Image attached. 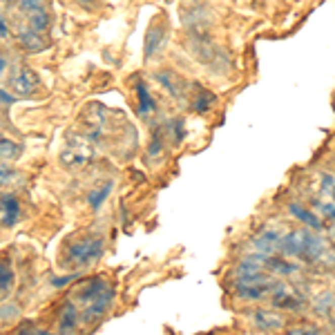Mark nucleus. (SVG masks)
<instances>
[{"label": "nucleus", "instance_id": "1", "mask_svg": "<svg viewBox=\"0 0 335 335\" xmlns=\"http://www.w3.org/2000/svg\"><path fill=\"white\" fill-rule=\"evenodd\" d=\"M103 255V239L101 237H85L67 248V264L72 266H88Z\"/></svg>", "mask_w": 335, "mask_h": 335}, {"label": "nucleus", "instance_id": "2", "mask_svg": "<svg viewBox=\"0 0 335 335\" xmlns=\"http://www.w3.org/2000/svg\"><path fill=\"white\" fill-rule=\"evenodd\" d=\"M311 235H313V232H309V230H293V232H288L284 239H279L282 253L286 257H304L306 246H309V241H311Z\"/></svg>", "mask_w": 335, "mask_h": 335}, {"label": "nucleus", "instance_id": "3", "mask_svg": "<svg viewBox=\"0 0 335 335\" xmlns=\"http://www.w3.org/2000/svg\"><path fill=\"white\" fill-rule=\"evenodd\" d=\"M271 293H273V306H277V309H297L302 304V297L288 284H273Z\"/></svg>", "mask_w": 335, "mask_h": 335}, {"label": "nucleus", "instance_id": "4", "mask_svg": "<svg viewBox=\"0 0 335 335\" xmlns=\"http://www.w3.org/2000/svg\"><path fill=\"white\" fill-rule=\"evenodd\" d=\"M165 38H167V27L161 23H154L148 29V34H145V56H154L163 47Z\"/></svg>", "mask_w": 335, "mask_h": 335}, {"label": "nucleus", "instance_id": "5", "mask_svg": "<svg viewBox=\"0 0 335 335\" xmlns=\"http://www.w3.org/2000/svg\"><path fill=\"white\" fill-rule=\"evenodd\" d=\"M12 88H14L16 96H31V94H36V90H38V78H36L34 72L23 69V72L12 80Z\"/></svg>", "mask_w": 335, "mask_h": 335}, {"label": "nucleus", "instance_id": "6", "mask_svg": "<svg viewBox=\"0 0 335 335\" xmlns=\"http://www.w3.org/2000/svg\"><path fill=\"white\" fill-rule=\"evenodd\" d=\"M253 322L262 331H277V328L284 326V317L277 311H268V309H257L255 315H253Z\"/></svg>", "mask_w": 335, "mask_h": 335}, {"label": "nucleus", "instance_id": "7", "mask_svg": "<svg viewBox=\"0 0 335 335\" xmlns=\"http://www.w3.org/2000/svg\"><path fill=\"white\" fill-rule=\"evenodd\" d=\"M18 45L29 54H38L43 50H47L50 43H47V38L43 34H36V31H31V29H25V31L18 34Z\"/></svg>", "mask_w": 335, "mask_h": 335}, {"label": "nucleus", "instance_id": "8", "mask_svg": "<svg viewBox=\"0 0 335 335\" xmlns=\"http://www.w3.org/2000/svg\"><path fill=\"white\" fill-rule=\"evenodd\" d=\"M156 78H159V83L163 85V88L170 92L175 99H181L183 96V90H186V83H183L181 76H177L175 72H170V69H165V72H159L156 74Z\"/></svg>", "mask_w": 335, "mask_h": 335}, {"label": "nucleus", "instance_id": "9", "mask_svg": "<svg viewBox=\"0 0 335 335\" xmlns=\"http://www.w3.org/2000/svg\"><path fill=\"white\" fill-rule=\"evenodd\" d=\"M112 297H114V290L112 288H105L99 297H94V302H92V304L88 306V311H85V320H94V317L103 315V313L107 311V306H110Z\"/></svg>", "mask_w": 335, "mask_h": 335}, {"label": "nucleus", "instance_id": "10", "mask_svg": "<svg viewBox=\"0 0 335 335\" xmlns=\"http://www.w3.org/2000/svg\"><path fill=\"white\" fill-rule=\"evenodd\" d=\"M279 239H282L279 232L268 228V230H264L262 235H257L255 239H253V244H255L257 250H262V255H268V253H273L275 248L279 246Z\"/></svg>", "mask_w": 335, "mask_h": 335}, {"label": "nucleus", "instance_id": "11", "mask_svg": "<svg viewBox=\"0 0 335 335\" xmlns=\"http://www.w3.org/2000/svg\"><path fill=\"white\" fill-rule=\"evenodd\" d=\"M273 282L266 284H237V295L244 300H262L266 293H271Z\"/></svg>", "mask_w": 335, "mask_h": 335}, {"label": "nucleus", "instance_id": "12", "mask_svg": "<svg viewBox=\"0 0 335 335\" xmlns=\"http://www.w3.org/2000/svg\"><path fill=\"white\" fill-rule=\"evenodd\" d=\"M0 208H3V213H5L3 224H5V226H16V221H18V215H20L18 199H16L14 194H7V197H3V201H0Z\"/></svg>", "mask_w": 335, "mask_h": 335}, {"label": "nucleus", "instance_id": "13", "mask_svg": "<svg viewBox=\"0 0 335 335\" xmlns=\"http://www.w3.org/2000/svg\"><path fill=\"white\" fill-rule=\"evenodd\" d=\"M137 96H139V114L141 116H152L154 114V99L150 96V92H148V88H145V83H141L139 80L137 83Z\"/></svg>", "mask_w": 335, "mask_h": 335}, {"label": "nucleus", "instance_id": "14", "mask_svg": "<svg viewBox=\"0 0 335 335\" xmlns=\"http://www.w3.org/2000/svg\"><path fill=\"white\" fill-rule=\"evenodd\" d=\"M76 322H78L76 306H74V304H65V309L61 311V315H58V328L65 331V333H69V331L76 328Z\"/></svg>", "mask_w": 335, "mask_h": 335}, {"label": "nucleus", "instance_id": "15", "mask_svg": "<svg viewBox=\"0 0 335 335\" xmlns=\"http://www.w3.org/2000/svg\"><path fill=\"white\" fill-rule=\"evenodd\" d=\"M288 210H290V215H293V217H297L300 221H304L306 226H311V228H315V230H322L320 219H317L313 213H309L304 206H300V203H290Z\"/></svg>", "mask_w": 335, "mask_h": 335}, {"label": "nucleus", "instance_id": "16", "mask_svg": "<svg viewBox=\"0 0 335 335\" xmlns=\"http://www.w3.org/2000/svg\"><path fill=\"white\" fill-rule=\"evenodd\" d=\"M266 268H268V271H273V275H290V273H297V266H295V264L286 262L284 257H268Z\"/></svg>", "mask_w": 335, "mask_h": 335}, {"label": "nucleus", "instance_id": "17", "mask_svg": "<svg viewBox=\"0 0 335 335\" xmlns=\"http://www.w3.org/2000/svg\"><path fill=\"white\" fill-rule=\"evenodd\" d=\"M50 14L47 12H38V14H29V29L36 31V34H45L47 29H50Z\"/></svg>", "mask_w": 335, "mask_h": 335}, {"label": "nucleus", "instance_id": "18", "mask_svg": "<svg viewBox=\"0 0 335 335\" xmlns=\"http://www.w3.org/2000/svg\"><path fill=\"white\" fill-rule=\"evenodd\" d=\"M110 192H112V183H110V181L103 183L101 188H96V190L90 194V199H88L90 206L94 208V210H99V208L105 203V199H107V194H110Z\"/></svg>", "mask_w": 335, "mask_h": 335}, {"label": "nucleus", "instance_id": "19", "mask_svg": "<svg viewBox=\"0 0 335 335\" xmlns=\"http://www.w3.org/2000/svg\"><path fill=\"white\" fill-rule=\"evenodd\" d=\"M107 288V284L103 282V279H96V282H90L88 286H85L83 290H80V300H85V302H90V300H94V297H99L103 290Z\"/></svg>", "mask_w": 335, "mask_h": 335}, {"label": "nucleus", "instance_id": "20", "mask_svg": "<svg viewBox=\"0 0 335 335\" xmlns=\"http://www.w3.org/2000/svg\"><path fill=\"white\" fill-rule=\"evenodd\" d=\"M20 145L9 141V139H3L0 137V159H18L20 156Z\"/></svg>", "mask_w": 335, "mask_h": 335}, {"label": "nucleus", "instance_id": "21", "mask_svg": "<svg viewBox=\"0 0 335 335\" xmlns=\"http://www.w3.org/2000/svg\"><path fill=\"white\" fill-rule=\"evenodd\" d=\"M12 284H14V271L7 262H0V290L7 293L12 290Z\"/></svg>", "mask_w": 335, "mask_h": 335}, {"label": "nucleus", "instance_id": "22", "mask_svg": "<svg viewBox=\"0 0 335 335\" xmlns=\"http://www.w3.org/2000/svg\"><path fill=\"white\" fill-rule=\"evenodd\" d=\"M20 12L27 14H38V12H47V0H18Z\"/></svg>", "mask_w": 335, "mask_h": 335}, {"label": "nucleus", "instance_id": "23", "mask_svg": "<svg viewBox=\"0 0 335 335\" xmlns=\"http://www.w3.org/2000/svg\"><path fill=\"white\" fill-rule=\"evenodd\" d=\"M213 101H215V96L210 94V92H203V94H199L197 96V103H194V110L197 112H206L210 105H213Z\"/></svg>", "mask_w": 335, "mask_h": 335}, {"label": "nucleus", "instance_id": "24", "mask_svg": "<svg viewBox=\"0 0 335 335\" xmlns=\"http://www.w3.org/2000/svg\"><path fill=\"white\" fill-rule=\"evenodd\" d=\"M14 179H16V172L9 165L0 163V186H7V183H12Z\"/></svg>", "mask_w": 335, "mask_h": 335}, {"label": "nucleus", "instance_id": "25", "mask_svg": "<svg viewBox=\"0 0 335 335\" xmlns=\"http://www.w3.org/2000/svg\"><path fill=\"white\" fill-rule=\"evenodd\" d=\"M161 150H163V139H161L159 132L152 134V143H150V156H159Z\"/></svg>", "mask_w": 335, "mask_h": 335}, {"label": "nucleus", "instance_id": "26", "mask_svg": "<svg viewBox=\"0 0 335 335\" xmlns=\"http://www.w3.org/2000/svg\"><path fill=\"white\" fill-rule=\"evenodd\" d=\"M288 335H320L315 326H297L293 331H288Z\"/></svg>", "mask_w": 335, "mask_h": 335}, {"label": "nucleus", "instance_id": "27", "mask_svg": "<svg viewBox=\"0 0 335 335\" xmlns=\"http://www.w3.org/2000/svg\"><path fill=\"white\" fill-rule=\"evenodd\" d=\"M322 192L328 194V197L333 194V175H324V179H322Z\"/></svg>", "mask_w": 335, "mask_h": 335}, {"label": "nucleus", "instance_id": "28", "mask_svg": "<svg viewBox=\"0 0 335 335\" xmlns=\"http://www.w3.org/2000/svg\"><path fill=\"white\" fill-rule=\"evenodd\" d=\"M172 134H175V141H181V137H183V123L181 121L172 123Z\"/></svg>", "mask_w": 335, "mask_h": 335}, {"label": "nucleus", "instance_id": "29", "mask_svg": "<svg viewBox=\"0 0 335 335\" xmlns=\"http://www.w3.org/2000/svg\"><path fill=\"white\" fill-rule=\"evenodd\" d=\"M14 96L12 94H7V92H5V90H0V103H5V105H12L14 103Z\"/></svg>", "mask_w": 335, "mask_h": 335}, {"label": "nucleus", "instance_id": "30", "mask_svg": "<svg viewBox=\"0 0 335 335\" xmlns=\"http://www.w3.org/2000/svg\"><path fill=\"white\" fill-rule=\"evenodd\" d=\"M74 277H76V275H67V277H56L52 284H54V286H65V284H69V282H72Z\"/></svg>", "mask_w": 335, "mask_h": 335}, {"label": "nucleus", "instance_id": "31", "mask_svg": "<svg viewBox=\"0 0 335 335\" xmlns=\"http://www.w3.org/2000/svg\"><path fill=\"white\" fill-rule=\"evenodd\" d=\"M7 36H9V27L5 20H0V38H7Z\"/></svg>", "mask_w": 335, "mask_h": 335}, {"label": "nucleus", "instance_id": "32", "mask_svg": "<svg viewBox=\"0 0 335 335\" xmlns=\"http://www.w3.org/2000/svg\"><path fill=\"white\" fill-rule=\"evenodd\" d=\"M5 69H7V61H5V58L0 56V76H3V74H5Z\"/></svg>", "mask_w": 335, "mask_h": 335}, {"label": "nucleus", "instance_id": "33", "mask_svg": "<svg viewBox=\"0 0 335 335\" xmlns=\"http://www.w3.org/2000/svg\"><path fill=\"white\" fill-rule=\"evenodd\" d=\"M34 335H54V333H50V331H40V328H38V331H36Z\"/></svg>", "mask_w": 335, "mask_h": 335}, {"label": "nucleus", "instance_id": "34", "mask_svg": "<svg viewBox=\"0 0 335 335\" xmlns=\"http://www.w3.org/2000/svg\"><path fill=\"white\" fill-rule=\"evenodd\" d=\"M78 3H83V5H92L94 0H78Z\"/></svg>", "mask_w": 335, "mask_h": 335}, {"label": "nucleus", "instance_id": "35", "mask_svg": "<svg viewBox=\"0 0 335 335\" xmlns=\"http://www.w3.org/2000/svg\"><path fill=\"white\" fill-rule=\"evenodd\" d=\"M18 335H29V331H25V328H20V331H18Z\"/></svg>", "mask_w": 335, "mask_h": 335}]
</instances>
